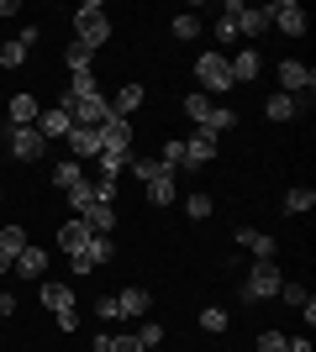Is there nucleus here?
I'll return each mask as SVG.
<instances>
[{"label": "nucleus", "mask_w": 316, "mask_h": 352, "mask_svg": "<svg viewBox=\"0 0 316 352\" xmlns=\"http://www.w3.org/2000/svg\"><path fill=\"white\" fill-rule=\"evenodd\" d=\"M74 43H85L90 53L111 43V16H105L101 0H85V6L74 11Z\"/></svg>", "instance_id": "1"}, {"label": "nucleus", "mask_w": 316, "mask_h": 352, "mask_svg": "<svg viewBox=\"0 0 316 352\" xmlns=\"http://www.w3.org/2000/svg\"><path fill=\"white\" fill-rule=\"evenodd\" d=\"M280 284H285V274L274 268V258H269V263H253V268H248V279L238 284V300H242V305L274 300V294H280Z\"/></svg>", "instance_id": "2"}, {"label": "nucleus", "mask_w": 316, "mask_h": 352, "mask_svg": "<svg viewBox=\"0 0 316 352\" xmlns=\"http://www.w3.org/2000/svg\"><path fill=\"white\" fill-rule=\"evenodd\" d=\"M196 85H200V95H227V89H232V69H227L222 47L196 58Z\"/></svg>", "instance_id": "3"}, {"label": "nucleus", "mask_w": 316, "mask_h": 352, "mask_svg": "<svg viewBox=\"0 0 316 352\" xmlns=\"http://www.w3.org/2000/svg\"><path fill=\"white\" fill-rule=\"evenodd\" d=\"M216 147H222V137L206 132V126H196V132L185 137V163L180 168H206V163L216 158Z\"/></svg>", "instance_id": "4"}, {"label": "nucleus", "mask_w": 316, "mask_h": 352, "mask_svg": "<svg viewBox=\"0 0 316 352\" xmlns=\"http://www.w3.org/2000/svg\"><path fill=\"white\" fill-rule=\"evenodd\" d=\"M316 89V74H311V63H301V58H285L280 63V95H311Z\"/></svg>", "instance_id": "5"}, {"label": "nucleus", "mask_w": 316, "mask_h": 352, "mask_svg": "<svg viewBox=\"0 0 316 352\" xmlns=\"http://www.w3.org/2000/svg\"><path fill=\"white\" fill-rule=\"evenodd\" d=\"M95 137H101V153H116V158H132V121L111 116L105 126H95Z\"/></svg>", "instance_id": "6"}, {"label": "nucleus", "mask_w": 316, "mask_h": 352, "mask_svg": "<svg viewBox=\"0 0 316 352\" xmlns=\"http://www.w3.org/2000/svg\"><path fill=\"white\" fill-rule=\"evenodd\" d=\"M222 16L238 21V37H258V32L269 27V11H258V6H242V0H227Z\"/></svg>", "instance_id": "7"}, {"label": "nucleus", "mask_w": 316, "mask_h": 352, "mask_svg": "<svg viewBox=\"0 0 316 352\" xmlns=\"http://www.w3.org/2000/svg\"><path fill=\"white\" fill-rule=\"evenodd\" d=\"M43 153H48V142L37 126H11V158L16 163H37Z\"/></svg>", "instance_id": "8"}, {"label": "nucleus", "mask_w": 316, "mask_h": 352, "mask_svg": "<svg viewBox=\"0 0 316 352\" xmlns=\"http://www.w3.org/2000/svg\"><path fill=\"white\" fill-rule=\"evenodd\" d=\"M269 11V21L285 37H306V6H295V0H280V6H264Z\"/></svg>", "instance_id": "9"}, {"label": "nucleus", "mask_w": 316, "mask_h": 352, "mask_svg": "<svg viewBox=\"0 0 316 352\" xmlns=\"http://www.w3.org/2000/svg\"><path fill=\"white\" fill-rule=\"evenodd\" d=\"M69 126H74V116H69L63 105H43V116H37L43 142H63V137H69Z\"/></svg>", "instance_id": "10"}, {"label": "nucleus", "mask_w": 316, "mask_h": 352, "mask_svg": "<svg viewBox=\"0 0 316 352\" xmlns=\"http://www.w3.org/2000/svg\"><path fill=\"white\" fill-rule=\"evenodd\" d=\"M227 69H232V89H238V85H253L258 69H264V53L242 47V53H232V58H227Z\"/></svg>", "instance_id": "11"}, {"label": "nucleus", "mask_w": 316, "mask_h": 352, "mask_svg": "<svg viewBox=\"0 0 316 352\" xmlns=\"http://www.w3.org/2000/svg\"><path fill=\"white\" fill-rule=\"evenodd\" d=\"M116 310H121V321H143V316L153 310V294L137 289V284H127V289L116 294Z\"/></svg>", "instance_id": "12"}, {"label": "nucleus", "mask_w": 316, "mask_h": 352, "mask_svg": "<svg viewBox=\"0 0 316 352\" xmlns=\"http://www.w3.org/2000/svg\"><path fill=\"white\" fill-rule=\"evenodd\" d=\"M11 274H21V279H37V284H43V274H48V252H43V248H32V242H27V248L16 252Z\"/></svg>", "instance_id": "13"}, {"label": "nucleus", "mask_w": 316, "mask_h": 352, "mask_svg": "<svg viewBox=\"0 0 316 352\" xmlns=\"http://www.w3.org/2000/svg\"><path fill=\"white\" fill-rule=\"evenodd\" d=\"M59 248L69 252V258L90 248V226H85V216H74V221H63V226H59Z\"/></svg>", "instance_id": "14"}, {"label": "nucleus", "mask_w": 316, "mask_h": 352, "mask_svg": "<svg viewBox=\"0 0 316 352\" xmlns=\"http://www.w3.org/2000/svg\"><path fill=\"white\" fill-rule=\"evenodd\" d=\"M143 100H148V89H143V85H121V89H116V100H111V116L132 121L137 111H143Z\"/></svg>", "instance_id": "15"}, {"label": "nucleus", "mask_w": 316, "mask_h": 352, "mask_svg": "<svg viewBox=\"0 0 316 352\" xmlns=\"http://www.w3.org/2000/svg\"><path fill=\"white\" fill-rule=\"evenodd\" d=\"M238 242H242V248H248V252H253L258 263H269L274 252H280V242H274L269 232H253V226H238Z\"/></svg>", "instance_id": "16"}, {"label": "nucleus", "mask_w": 316, "mask_h": 352, "mask_svg": "<svg viewBox=\"0 0 316 352\" xmlns=\"http://www.w3.org/2000/svg\"><path fill=\"white\" fill-rule=\"evenodd\" d=\"M301 111H306L301 95H280V89H274L269 100H264V116H269V121H295Z\"/></svg>", "instance_id": "17"}, {"label": "nucleus", "mask_w": 316, "mask_h": 352, "mask_svg": "<svg viewBox=\"0 0 316 352\" xmlns=\"http://www.w3.org/2000/svg\"><path fill=\"white\" fill-rule=\"evenodd\" d=\"M69 153H74V163H85V158H101V137L90 132V126H69Z\"/></svg>", "instance_id": "18"}, {"label": "nucleus", "mask_w": 316, "mask_h": 352, "mask_svg": "<svg viewBox=\"0 0 316 352\" xmlns=\"http://www.w3.org/2000/svg\"><path fill=\"white\" fill-rule=\"evenodd\" d=\"M37 294H43V305L53 310V316H59V310H74V289H69L63 279H43V284H37Z\"/></svg>", "instance_id": "19"}, {"label": "nucleus", "mask_w": 316, "mask_h": 352, "mask_svg": "<svg viewBox=\"0 0 316 352\" xmlns=\"http://www.w3.org/2000/svg\"><path fill=\"white\" fill-rule=\"evenodd\" d=\"M85 226H90V236H111L116 232V206H101V200H95V206L85 210Z\"/></svg>", "instance_id": "20"}, {"label": "nucleus", "mask_w": 316, "mask_h": 352, "mask_svg": "<svg viewBox=\"0 0 316 352\" xmlns=\"http://www.w3.org/2000/svg\"><path fill=\"white\" fill-rule=\"evenodd\" d=\"M37 116H43L37 95H11V126H37Z\"/></svg>", "instance_id": "21"}, {"label": "nucleus", "mask_w": 316, "mask_h": 352, "mask_svg": "<svg viewBox=\"0 0 316 352\" xmlns=\"http://www.w3.org/2000/svg\"><path fill=\"white\" fill-rule=\"evenodd\" d=\"M174 195H180V179H174V174H164V179H153V184H148V200H153L158 210L174 206Z\"/></svg>", "instance_id": "22"}, {"label": "nucleus", "mask_w": 316, "mask_h": 352, "mask_svg": "<svg viewBox=\"0 0 316 352\" xmlns=\"http://www.w3.org/2000/svg\"><path fill=\"white\" fill-rule=\"evenodd\" d=\"M63 63H69V74H90L95 69V53L85 43H69V47H63Z\"/></svg>", "instance_id": "23"}, {"label": "nucleus", "mask_w": 316, "mask_h": 352, "mask_svg": "<svg viewBox=\"0 0 316 352\" xmlns=\"http://www.w3.org/2000/svg\"><path fill=\"white\" fill-rule=\"evenodd\" d=\"M311 206H316V190H311V184H295V190L285 195V216H306Z\"/></svg>", "instance_id": "24"}, {"label": "nucleus", "mask_w": 316, "mask_h": 352, "mask_svg": "<svg viewBox=\"0 0 316 352\" xmlns=\"http://www.w3.org/2000/svg\"><path fill=\"white\" fill-rule=\"evenodd\" d=\"M127 168H132L143 184H153V179H164V174H174V168H164L158 158H137V153H132V163H127Z\"/></svg>", "instance_id": "25"}, {"label": "nucleus", "mask_w": 316, "mask_h": 352, "mask_svg": "<svg viewBox=\"0 0 316 352\" xmlns=\"http://www.w3.org/2000/svg\"><path fill=\"white\" fill-rule=\"evenodd\" d=\"M232 126H238V111H232V105H211V116H206V132H232Z\"/></svg>", "instance_id": "26"}, {"label": "nucleus", "mask_w": 316, "mask_h": 352, "mask_svg": "<svg viewBox=\"0 0 316 352\" xmlns=\"http://www.w3.org/2000/svg\"><path fill=\"white\" fill-rule=\"evenodd\" d=\"M90 95H101L95 69H90V74H69V100H90Z\"/></svg>", "instance_id": "27"}, {"label": "nucleus", "mask_w": 316, "mask_h": 352, "mask_svg": "<svg viewBox=\"0 0 316 352\" xmlns=\"http://www.w3.org/2000/svg\"><path fill=\"white\" fill-rule=\"evenodd\" d=\"M132 337H137V347H164V326H158V321H148V316H143V326H137V331H132Z\"/></svg>", "instance_id": "28"}, {"label": "nucleus", "mask_w": 316, "mask_h": 352, "mask_svg": "<svg viewBox=\"0 0 316 352\" xmlns=\"http://www.w3.org/2000/svg\"><path fill=\"white\" fill-rule=\"evenodd\" d=\"M27 248V232H21V226H0V252H6V258H11L16 263V252Z\"/></svg>", "instance_id": "29"}, {"label": "nucleus", "mask_w": 316, "mask_h": 352, "mask_svg": "<svg viewBox=\"0 0 316 352\" xmlns=\"http://www.w3.org/2000/svg\"><path fill=\"white\" fill-rule=\"evenodd\" d=\"M185 116L196 121V126H206V116H211V95H200V89H196V95H185Z\"/></svg>", "instance_id": "30"}, {"label": "nucleus", "mask_w": 316, "mask_h": 352, "mask_svg": "<svg viewBox=\"0 0 316 352\" xmlns=\"http://www.w3.org/2000/svg\"><path fill=\"white\" fill-rule=\"evenodd\" d=\"M63 195H69V206H74V210H79V216H85V210H90V206H95V190H90V179H79L74 190H63Z\"/></svg>", "instance_id": "31"}, {"label": "nucleus", "mask_w": 316, "mask_h": 352, "mask_svg": "<svg viewBox=\"0 0 316 352\" xmlns=\"http://www.w3.org/2000/svg\"><path fill=\"white\" fill-rule=\"evenodd\" d=\"M85 252H90L95 268H101V263H111V258H116V242H111V236H90V248H85Z\"/></svg>", "instance_id": "32"}, {"label": "nucleus", "mask_w": 316, "mask_h": 352, "mask_svg": "<svg viewBox=\"0 0 316 352\" xmlns=\"http://www.w3.org/2000/svg\"><path fill=\"white\" fill-rule=\"evenodd\" d=\"M200 331H211V337L227 331V310L222 305H206V310H200Z\"/></svg>", "instance_id": "33"}, {"label": "nucleus", "mask_w": 316, "mask_h": 352, "mask_svg": "<svg viewBox=\"0 0 316 352\" xmlns=\"http://www.w3.org/2000/svg\"><path fill=\"white\" fill-rule=\"evenodd\" d=\"M211 210H216V206H211V195H190V200H185V216H190V221H206L211 216Z\"/></svg>", "instance_id": "34"}, {"label": "nucleus", "mask_w": 316, "mask_h": 352, "mask_svg": "<svg viewBox=\"0 0 316 352\" xmlns=\"http://www.w3.org/2000/svg\"><path fill=\"white\" fill-rule=\"evenodd\" d=\"M53 179H59L63 190H74V184H79V179H85V174H79V163H74V158H63L59 168H53Z\"/></svg>", "instance_id": "35"}, {"label": "nucleus", "mask_w": 316, "mask_h": 352, "mask_svg": "<svg viewBox=\"0 0 316 352\" xmlns=\"http://www.w3.org/2000/svg\"><path fill=\"white\" fill-rule=\"evenodd\" d=\"M174 37H180V43L200 37V16H174Z\"/></svg>", "instance_id": "36"}, {"label": "nucleus", "mask_w": 316, "mask_h": 352, "mask_svg": "<svg viewBox=\"0 0 316 352\" xmlns=\"http://www.w3.org/2000/svg\"><path fill=\"white\" fill-rule=\"evenodd\" d=\"M0 63H6V69H21V63H27V47H21V43L11 37V43L0 47Z\"/></svg>", "instance_id": "37"}, {"label": "nucleus", "mask_w": 316, "mask_h": 352, "mask_svg": "<svg viewBox=\"0 0 316 352\" xmlns=\"http://www.w3.org/2000/svg\"><path fill=\"white\" fill-rule=\"evenodd\" d=\"M69 274H74V279H90V274H95V258H90V252H74V258H69Z\"/></svg>", "instance_id": "38"}, {"label": "nucleus", "mask_w": 316, "mask_h": 352, "mask_svg": "<svg viewBox=\"0 0 316 352\" xmlns=\"http://www.w3.org/2000/svg\"><path fill=\"white\" fill-rule=\"evenodd\" d=\"M280 300L301 310V305H306V284H290V279H285V284H280Z\"/></svg>", "instance_id": "39"}, {"label": "nucleus", "mask_w": 316, "mask_h": 352, "mask_svg": "<svg viewBox=\"0 0 316 352\" xmlns=\"http://www.w3.org/2000/svg\"><path fill=\"white\" fill-rule=\"evenodd\" d=\"M216 43H238V21H232V16H216Z\"/></svg>", "instance_id": "40"}, {"label": "nucleus", "mask_w": 316, "mask_h": 352, "mask_svg": "<svg viewBox=\"0 0 316 352\" xmlns=\"http://www.w3.org/2000/svg\"><path fill=\"white\" fill-rule=\"evenodd\" d=\"M16 43H21V47H27V53H32V47L43 43V27H37V21H27V27L16 32Z\"/></svg>", "instance_id": "41"}, {"label": "nucleus", "mask_w": 316, "mask_h": 352, "mask_svg": "<svg viewBox=\"0 0 316 352\" xmlns=\"http://www.w3.org/2000/svg\"><path fill=\"white\" fill-rule=\"evenodd\" d=\"M290 337H280V331H258V352H285Z\"/></svg>", "instance_id": "42"}, {"label": "nucleus", "mask_w": 316, "mask_h": 352, "mask_svg": "<svg viewBox=\"0 0 316 352\" xmlns=\"http://www.w3.org/2000/svg\"><path fill=\"white\" fill-rule=\"evenodd\" d=\"M95 316H101V321H121V310H116V294H105V300H95Z\"/></svg>", "instance_id": "43"}, {"label": "nucleus", "mask_w": 316, "mask_h": 352, "mask_svg": "<svg viewBox=\"0 0 316 352\" xmlns=\"http://www.w3.org/2000/svg\"><path fill=\"white\" fill-rule=\"evenodd\" d=\"M111 352H143V347H137V337L127 331V337H111Z\"/></svg>", "instance_id": "44"}, {"label": "nucleus", "mask_w": 316, "mask_h": 352, "mask_svg": "<svg viewBox=\"0 0 316 352\" xmlns=\"http://www.w3.org/2000/svg\"><path fill=\"white\" fill-rule=\"evenodd\" d=\"M59 331H79V316H74V310H59Z\"/></svg>", "instance_id": "45"}, {"label": "nucleus", "mask_w": 316, "mask_h": 352, "mask_svg": "<svg viewBox=\"0 0 316 352\" xmlns=\"http://www.w3.org/2000/svg\"><path fill=\"white\" fill-rule=\"evenodd\" d=\"M285 352H311V337H295V342H285Z\"/></svg>", "instance_id": "46"}, {"label": "nucleus", "mask_w": 316, "mask_h": 352, "mask_svg": "<svg viewBox=\"0 0 316 352\" xmlns=\"http://www.w3.org/2000/svg\"><path fill=\"white\" fill-rule=\"evenodd\" d=\"M11 310H16V294H0V321H6Z\"/></svg>", "instance_id": "47"}, {"label": "nucleus", "mask_w": 316, "mask_h": 352, "mask_svg": "<svg viewBox=\"0 0 316 352\" xmlns=\"http://www.w3.org/2000/svg\"><path fill=\"white\" fill-rule=\"evenodd\" d=\"M0 16H21V6H16V0H0Z\"/></svg>", "instance_id": "48"}, {"label": "nucleus", "mask_w": 316, "mask_h": 352, "mask_svg": "<svg viewBox=\"0 0 316 352\" xmlns=\"http://www.w3.org/2000/svg\"><path fill=\"white\" fill-rule=\"evenodd\" d=\"M90 352H111V337H95V347Z\"/></svg>", "instance_id": "49"}, {"label": "nucleus", "mask_w": 316, "mask_h": 352, "mask_svg": "<svg viewBox=\"0 0 316 352\" xmlns=\"http://www.w3.org/2000/svg\"><path fill=\"white\" fill-rule=\"evenodd\" d=\"M143 352H148V347H143ZM153 352H158V347H153Z\"/></svg>", "instance_id": "50"}]
</instances>
